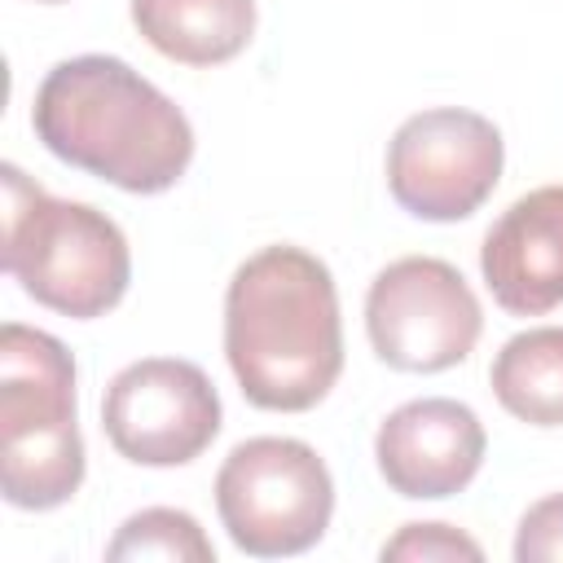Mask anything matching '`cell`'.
Instances as JSON below:
<instances>
[{"mask_svg": "<svg viewBox=\"0 0 563 563\" xmlns=\"http://www.w3.org/2000/svg\"><path fill=\"white\" fill-rule=\"evenodd\" d=\"M224 356L255 409L303 413L343 374V321L330 268L303 246H264L224 290Z\"/></svg>", "mask_w": 563, "mask_h": 563, "instance_id": "1", "label": "cell"}, {"mask_svg": "<svg viewBox=\"0 0 563 563\" xmlns=\"http://www.w3.org/2000/svg\"><path fill=\"white\" fill-rule=\"evenodd\" d=\"M31 128L44 150L128 194L172 189L194 158L185 110L123 57L79 53L35 88Z\"/></svg>", "mask_w": 563, "mask_h": 563, "instance_id": "2", "label": "cell"}, {"mask_svg": "<svg viewBox=\"0 0 563 563\" xmlns=\"http://www.w3.org/2000/svg\"><path fill=\"white\" fill-rule=\"evenodd\" d=\"M4 185V273L44 308L92 321L106 317L132 282V255L123 229L70 198L44 194L22 167H0Z\"/></svg>", "mask_w": 563, "mask_h": 563, "instance_id": "3", "label": "cell"}, {"mask_svg": "<svg viewBox=\"0 0 563 563\" xmlns=\"http://www.w3.org/2000/svg\"><path fill=\"white\" fill-rule=\"evenodd\" d=\"M79 484L75 356L62 339L9 321L0 330V493L18 510H57Z\"/></svg>", "mask_w": 563, "mask_h": 563, "instance_id": "4", "label": "cell"}, {"mask_svg": "<svg viewBox=\"0 0 563 563\" xmlns=\"http://www.w3.org/2000/svg\"><path fill=\"white\" fill-rule=\"evenodd\" d=\"M216 515L251 559L303 554L325 537L334 515L330 466L312 444L290 435L242 440L216 471Z\"/></svg>", "mask_w": 563, "mask_h": 563, "instance_id": "5", "label": "cell"}, {"mask_svg": "<svg viewBox=\"0 0 563 563\" xmlns=\"http://www.w3.org/2000/svg\"><path fill=\"white\" fill-rule=\"evenodd\" d=\"M484 330V312L466 277L435 255L391 260L365 290V334L383 365L405 374H440L462 365Z\"/></svg>", "mask_w": 563, "mask_h": 563, "instance_id": "6", "label": "cell"}, {"mask_svg": "<svg viewBox=\"0 0 563 563\" xmlns=\"http://www.w3.org/2000/svg\"><path fill=\"white\" fill-rule=\"evenodd\" d=\"M506 145L493 119L435 106L409 114L387 141V189L418 220H466L501 180Z\"/></svg>", "mask_w": 563, "mask_h": 563, "instance_id": "7", "label": "cell"}, {"mask_svg": "<svg viewBox=\"0 0 563 563\" xmlns=\"http://www.w3.org/2000/svg\"><path fill=\"white\" fill-rule=\"evenodd\" d=\"M216 383L180 356L123 365L101 400V427L119 457L136 466H185L220 435Z\"/></svg>", "mask_w": 563, "mask_h": 563, "instance_id": "8", "label": "cell"}, {"mask_svg": "<svg viewBox=\"0 0 563 563\" xmlns=\"http://www.w3.org/2000/svg\"><path fill=\"white\" fill-rule=\"evenodd\" d=\"M484 422L471 405L422 396L391 409L374 435V462L391 493L409 501H440L462 493L484 466Z\"/></svg>", "mask_w": 563, "mask_h": 563, "instance_id": "9", "label": "cell"}, {"mask_svg": "<svg viewBox=\"0 0 563 563\" xmlns=\"http://www.w3.org/2000/svg\"><path fill=\"white\" fill-rule=\"evenodd\" d=\"M479 273L510 317H545L563 303V185H541L493 220Z\"/></svg>", "mask_w": 563, "mask_h": 563, "instance_id": "10", "label": "cell"}, {"mask_svg": "<svg viewBox=\"0 0 563 563\" xmlns=\"http://www.w3.org/2000/svg\"><path fill=\"white\" fill-rule=\"evenodd\" d=\"M150 48L180 66L233 62L255 35V0H132Z\"/></svg>", "mask_w": 563, "mask_h": 563, "instance_id": "11", "label": "cell"}, {"mask_svg": "<svg viewBox=\"0 0 563 563\" xmlns=\"http://www.w3.org/2000/svg\"><path fill=\"white\" fill-rule=\"evenodd\" d=\"M488 383L510 418L528 427H563V325H537L506 339Z\"/></svg>", "mask_w": 563, "mask_h": 563, "instance_id": "12", "label": "cell"}, {"mask_svg": "<svg viewBox=\"0 0 563 563\" xmlns=\"http://www.w3.org/2000/svg\"><path fill=\"white\" fill-rule=\"evenodd\" d=\"M110 563L123 559H163V563H216V545L207 541V532L198 528V519L189 510H172V506H150L123 519V528L114 532V541L106 545Z\"/></svg>", "mask_w": 563, "mask_h": 563, "instance_id": "13", "label": "cell"}, {"mask_svg": "<svg viewBox=\"0 0 563 563\" xmlns=\"http://www.w3.org/2000/svg\"><path fill=\"white\" fill-rule=\"evenodd\" d=\"M383 563H453V559H484V545L449 523H405L391 541H383Z\"/></svg>", "mask_w": 563, "mask_h": 563, "instance_id": "14", "label": "cell"}, {"mask_svg": "<svg viewBox=\"0 0 563 563\" xmlns=\"http://www.w3.org/2000/svg\"><path fill=\"white\" fill-rule=\"evenodd\" d=\"M515 559L519 563H563V493H550L523 510L519 532H515Z\"/></svg>", "mask_w": 563, "mask_h": 563, "instance_id": "15", "label": "cell"}, {"mask_svg": "<svg viewBox=\"0 0 563 563\" xmlns=\"http://www.w3.org/2000/svg\"><path fill=\"white\" fill-rule=\"evenodd\" d=\"M40 4H66V0H40Z\"/></svg>", "mask_w": 563, "mask_h": 563, "instance_id": "16", "label": "cell"}]
</instances>
